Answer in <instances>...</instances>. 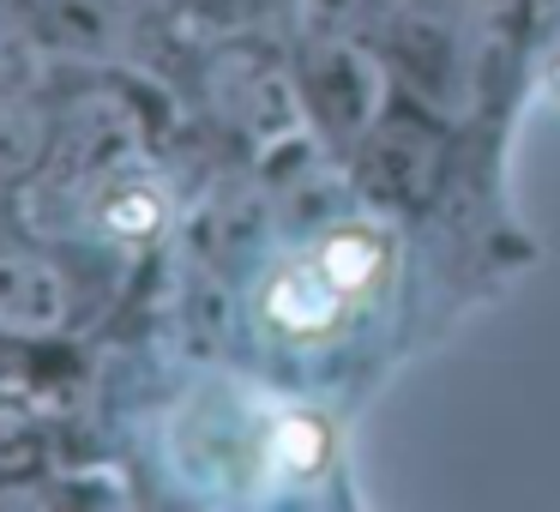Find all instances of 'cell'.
I'll use <instances>...</instances> for the list:
<instances>
[{
	"label": "cell",
	"instance_id": "1",
	"mask_svg": "<svg viewBox=\"0 0 560 512\" xmlns=\"http://www.w3.org/2000/svg\"><path fill=\"white\" fill-rule=\"evenodd\" d=\"M350 307H355V295L319 266V254L283 259V266L266 278V290H259V319H266L278 338H290V344L331 338V331L350 319Z\"/></svg>",
	"mask_w": 560,
	"mask_h": 512
},
{
	"label": "cell",
	"instance_id": "2",
	"mask_svg": "<svg viewBox=\"0 0 560 512\" xmlns=\"http://www.w3.org/2000/svg\"><path fill=\"white\" fill-rule=\"evenodd\" d=\"M139 151V115L121 97H79L67 109V127L55 139V175L61 182H91L109 175L121 158Z\"/></svg>",
	"mask_w": 560,
	"mask_h": 512
},
{
	"label": "cell",
	"instance_id": "3",
	"mask_svg": "<svg viewBox=\"0 0 560 512\" xmlns=\"http://www.w3.org/2000/svg\"><path fill=\"white\" fill-rule=\"evenodd\" d=\"M73 319V283L37 254H0V338H55Z\"/></svg>",
	"mask_w": 560,
	"mask_h": 512
},
{
	"label": "cell",
	"instance_id": "4",
	"mask_svg": "<svg viewBox=\"0 0 560 512\" xmlns=\"http://www.w3.org/2000/svg\"><path fill=\"white\" fill-rule=\"evenodd\" d=\"M49 158H55L49 115L19 97H0V182H19V175L43 170Z\"/></svg>",
	"mask_w": 560,
	"mask_h": 512
},
{
	"label": "cell",
	"instance_id": "5",
	"mask_svg": "<svg viewBox=\"0 0 560 512\" xmlns=\"http://www.w3.org/2000/svg\"><path fill=\"white\" fill-rule=\"evenodd\" d=\"M314 254H319V266H326L331 278L355 295V302L386 278V242H380L374 230H331Z\"/></svg>",
	"mask_w": 560,
	"mask_h": 512
},
{
	"label": "cell",
	"instance_id": "6",
	"mask_svg": "<svg viewBox=\"0 0 560 512\" xmlns=\"http://www.w3.org/2000/svg\"><path fill=\"white\" fill-rule=\"evenodd\" d=\"M163 194L151 182H133V187H115L109 199H103V211H97V223H103V235H121V242H151V235L163 230Z\"/></svg>",
	"mask_w": 560,
	"mask_h": 512
},
{
	"label": "cell",
	"instance_id": "7",
	"mask_svg": "<svg viewBox=\"0 0 560 512\" xmlns=\"http://www.w3.org/2000/svg\"><path fill=\"white\" fill-rule=\"evenodd\" d=\"M271 458H278L290 476L319 470V458H326V428L307 422V416H283V422L271 428Z\"/></svg>",
	"mask_w": 560,
	"mask_h": 512
},
{
	"label": "cell",
	"instance_id": "8",
	"mask_svg": "<svg viewBox=\"0 0 560 512\" xmlns=\"http://www.w3.org/2000/svg\"><path fill=\"white\" fill-rule=\"evenodd\" d=\"M548 79H555V91H560V61H555V73H548Z\"/></svg>",
	"mask_w": 560,
	"mask_h": 512
}]
</instances>
